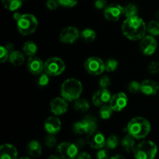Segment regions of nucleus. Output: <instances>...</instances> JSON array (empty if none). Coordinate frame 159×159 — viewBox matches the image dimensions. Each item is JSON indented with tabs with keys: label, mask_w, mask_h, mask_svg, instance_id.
Masks as SVG:
<instances>
[{
	"label": "nucleus",
	"mask_w": 159,
	"mask_h": 159,
	"mask_svg": "<svg viewBox=\"0 0 159 159\" xmlns=\"http://www.w3.org/2000/svg\"><path fill=\"white\" fill-rule=\"evenodd\" d=\"M121 30L125 37L130 40H141L147 32V24L138 16L126 18Z\"/></svg>",
	"instance_id": "nucleus-1"
},
{
	"label": "nucleus",
	"mask_w": 159,
	"mask_h": 159,
	"mask_svg": "<svg viewBox=\"0 0 159 159\" xmlns=\"http://www.w3.org/2000/svg\"><path fill=\"white\" fill-rule=\"evenodd\" d=\"M126 130L135 139H143L149 134L152 129L150 122L143 116H136L129 121Z\"/></svg>",
	"instance_id": "nucleus-2"
},
{
	"label": "nucleus",
	"mask_w": 159,
	"mask_h": 159,
	"mask_svg": "<svg viewBox=\"0 0 159 159\" xmlns=\"http://www.w3.org/2000/svg\"><path fill=\"white\" fill-rule=\"evenodd\" d=\"M82 91L83 86L82 82L75 78L66 79L61 86V95L68 102H74L80 98Z\"/></svg>",
	"instance_id": "nucleus-3"
},
{
	"label": "nucleus",
	"mask_w": 159,
	"mask_h": 159,
	"mask_svg": "<svg viewBox=\"0 0 159 159\" xmlns=\"http://www.w3.org/2000/svg\"><path fill=\"white\" fill-rule=\"evenodd\" d=\"M158 152L157 145L152 141H143L135 146L134 155L136 159H154Z\"/></svg>",
	"instance_id": "nucleus-4"
},
{
	"label": "nucleus",
	"mask_w": 159,
	"mask_h": 159,
	"mask_svg": "<svg viewBox=\"0 0 159 159\" xmlns=\"http://www.w3.org/2000/svg\"><path fill=\"white\" fill-rule=\"evenodd\" d=\"M18 31L23 36L34 34L38 27V20L32 14H23L21 18L16 22Z\"/></svg>",
	"instance_id": "nucleus-5"
},
{
	"label": "nucleus",
	"mask_w": 159,
	"mask_h": 159,
	"mask_svg": "<svg viewBox=\"0 0 159 159\" xmlns=\"http://www.w3.org/2000/svg\"><path fill=\"white\" fill-rule=\"evenodd\" d=\"M97 120L92 116H86L73 124V131L77 134H89L97 130Z\"/></svg>",
	"instance_id": "nucleus-6"
},
{
	"label": "nucleus",
	"mask_w": 159,
	"mask_h": 159,
	"mask_svg": "<svg viewBox=\"0 0 159 159\" xmlns=\"http://www.w3.org/2000/svg\"><path fill=\"white\" fill-rule=\"evenodd\" d=\"M65 61L60 57H50L44 62V71L50 76L60 75L65 71Z\"/></svg>",
	"instance_id": "nucleus-7"
},
{
	"label": "nucleus",
	"mask_w": 159,
	"mask_h": 159,
	"mask_svg": "<svg viewBox=\"0 0 159 159\" xmlns=\"http://www.w3.org/2000/svg\"><path fill=\"white\" fill-rule=\"evenodd\" d=\"M85 71L91 75L97 76L106 71L105 62L98 57H90L84 63Z\"/></svg>",
	"instance_id": "nucleus-8"
},
{
	"label": "nucleus",
	"mask_w": 159,
	"mask_h": 159,
	"mask_svg": "<svg viewBox=\"0 0 159 159\" xmlns=\"http://www.w3.org/2000/svg\"><path fill=\"white\" fill-rule=\"evenodd\" d=\"M57 150L61 158L75 159L79 155V148L75 143L63 142L58 144Z\"/></svg>",
	"instance_id": "nucleus-9"
},
{
	"label": "nucleus",
	"mask_w": 159,
	"mask_h": 159,
	"mask_svg": "<svg viewBox=\"0 0 159 159\" xmlns=\"http://www.w3.org/2000/svg\"><path fill=\"white\" fill-rule=\"evenodd\" d=\"M140 50L145 56H151L155 54L158 48V43L154 36L145 35L140 41Z\"/></svg>",
	"instance_id": "nucleus-10"
},
{
	"label": "nucleus",
	"mask_w": 159,
	"mask_h": 159,
	"mask_svg": "<svg viewBox=\"0 0 159 159\" xmlns=\"http://www.w3.org/2000/svg\"><path fill=\"white\" fill-rule=\"evenodd\" d=\"M103 15L106 20L109 21H118L124 15V8L116 3L108 5L104 9Z\"/></svg>",
	"instance_id": "nucleus-11"
},
{
	"label": "nucleus",
	"mask_w": 159,
	"mask_h": 159,
	"mask_svg": "<svg viewBox=\"0 0 159 159\" xmlns=\"http://www.w3.org/2000/svg\"><path fill=\"white\" fill-rule=\"evenodd\" d=\"M80 37V32L75 26H67L60 33L59 40L61 43L66 44H72L77 41Z\"/></svg>",
	"instance_id": "nucleus-12"
},
{
	"label": "nucleus",
	"mask_w": 159,
	"mask_h": 159,
	"mask_svg": "<svg viewBox=\"0 0 159 159\" xmlns=\"http://www.w3.org/2000/svg\"><path fill=\"white\" fill-rule=\"evenodd\" d=\"M110 106L112 107L113 111L120 112L128 104V97L124 93H118L112 96L110 101Z\"/></svg>",
	"instance_id": "nucleus-13"
},
{
	"label": "nucleus",
	"mask_w": 159,
	"mask_h": 159,
	"mask_svg": "<svg viewBox=\"0 0 159 159\" xmlns=\"http://www.w3.org/2000/svg\"><path fill=\"white\" fill-rule=\"evenodd\" d=\"M111 98V93L108 89H100L95 92L94 94L93 95L92 101L96 107H101L107 103H110Z\"/></svg>",
	"instance_id": "nucleus-14"
},
{
	"label": "nucleus",
	"mask_w": 159,
	"mask_h": 159,
	"mask_svg": "<svg viewBox=\"0 0 159 159\" xmlns=\"http://www.w3.org/2000/svg\"><path fill=\"white\" fill-rule=\"evenodd\" d=\"M51 111L54 116H61L65 114L68 109V101L63 97H56L52 99L50 103Z\"/></svg>",
	"instance_id": "nucleus-15"
},
{
	"label": "nucleus",
	"mask_w": 159,
	"mask_h": 159,
	"mask_svg": "<svg viewBox=\"0 0 159 159\" xmlns=\"http://www.w3.org/2000/svg\"><path fill=\"white\" fill-rule=\"evenodd\" d=\"M86 141L90 147L99 150V149L102 148L106 145L107 140H106L103 134L101 133L100 131L96 130V131L92 132L87 135Z\"/></svg>",
	"instance_id": "nucleus-16"
},
{
	"label": "nucleus",
	"mask_w": 159,
	"mask_h": 159,
	"mask_svg": "<svg viewBox=\"0 0 159 159\" xmlns=\"http://www.w3.org/2000/svg\"><path fill=\"white\" fill-rule=\"evenodd\" d=\"M27 69L31 74L37 75L44 71V63L37 56L29 57L27 61Z\"/></svg>",
	"instance_id": "nucleus-17"
},
{
	"label": "nucleus",
	"mask_w": 159,
	"mask_h": 159,
	"mask_svg": "<svg viewBox=\"0 0 159 159\" xmlns=\"http://www.w3.org/2000/svg\"><path fill=\"white\" fill-rule=\"evenodd\" d=\"M44 129L48 134H57L61 129V120L57 116H49L44 122Z\"/></svg>",
	"instance_id": "nucleus-18"
},
{
	"label": "nucleus",
	"mask_w": 159,
	"mask_h": 159,
	"mask_svg": "<svg viewBox=\"0 0 159 159\" xmlns=\"http://www.w3.org/2000/svg\"><path fill=\"white\" fill-rule=\"evenodd\" d=\"M159 90V85L157 82L146 79L141 83V92L146 96H155Z\"/></svg>",
	"instance_id": "nucleus-19"
},
{
	"label": "nucleus",
	"mask_w": 159,
	"mask_h": 159,
	"mask_svg": "<svg viewBox=\"0 0 159 159\" xmlns=\"http://www.w3.org/2000/svg\"><path fill=\"white\" fill-rule=\"evenodd\" d=\"M17 156L18 152L12 144H5L0 148V159H17Z\"/></svg>",
	"instance_id": "nucleus-20"
},
{
	"label": "nucleus",
	"mask_w": 159,
	"mask_h": 159,
	"mask_svg": "<svg viewBox=\"0 0 159 159\" xmlns=\"http://www.w3.org/2000/svg\"><path fill=\"white\" fill-rule=\"evenodd\" d=\"M27 152L30 155L34 157V158L40 156L42 153L41 144H40V142L35 141V140L30 141L27 145Z\"/></svg>",
	"instance_id": "nucleus-21"
},
{
	"label": "nucleus",
	"mask_w": 159,
	"mask_h": 159,
	"mask_svg": "<svg viewBox=\"0 0 159 159\" xmlns=\"http://www.w3.org/2000/svg\"><path fill=\"white\" fill-rule=\"evenodd\" d=\"M24 54V53H22L19 51H12L9 54V62L15 66H20L25 61Z\"/></svg>",
	"instance_id": "nucleus-22"
},
{
	"label": "nucleus",
	"mask_w": 159,
	"mask_h": 159,
	"mask_svg": "<svg viewBox=\"0 0 159 159\" xmlns=\"http://www.w3.org/2000/svg\"><path fill=\"white\" fill-rule=\"evenodd\" d=\"M121 145L127 152H134L135 148V138L128 134L122 139Z\"/></svg>",
	"instance_id": "nucleus-23"
},
{
	"label": "nucleus",
	"mask_w": 159,
	"mask_h": 159,
	"mask_svg": "<svg viewBox=\"0 0 159 159\" xmlns=\"http://www.w3.org/2000/svg\"><path fill=\"white\" fill-rule=\"evenodd\" d=\"M37 51H38V47L32 40H28V41L25 42L23 46V53L28 57L35 56Z\"/></svg>",
	"instance_id": "nucleus-24"
},
{
	"label": "nucleus",
	"mask_w": 159,
	"mask_h": 159,
	"mask_svg": "<svg viewBox=\"0 0 159 159\" xmlns=\"http://www.w3.org/2000/svg\"><path fill=\"white\" fill-rule=\"evenodd\" d=\"M74 108L77 111L81 113H85L90 108V104L87 99L84 98H79L74 101Z\"/></svg>",
	"instance_id": "nucleus-25"
},
{
	"label": "nucleus",
	"mask_w": 159,
	"mask_h": 159,
	"mask_svg": "<svg viewBox=\"0 0 159 159\" xmlns=\"http://www.w3.org/2000/svg\"><path fill=\"white\" fill-rule=\"evenodd\" d=\"M80 37L86 43H92L96 38V31L91 28H85L80 33Z\"/></svg>",
	"instance_id": "nucleus-26"
},
{
	"label": "nucleus",
	"mask_w": 159,
	"mask_h": 159,
	"mask_svg": "<svg viewBox=\"0 0 159 159\" xmlns=\"http://www.w3.org/2000/svg\"><path fill=\"white\" fill-rule=\"evenodd\" d=\"M5 9L11 12L18 10L22 6V0H2Z\"/></svg>",
	"instance_id": "nucleus-27"
},
{
	"label": "nucleus",
	"mask_w": 159,
	"mask_h": 159,
	"mask_svg": "<svg viewBox=\"0 0 159 159\" xmlns=\"http://www.w3.org/2000/svg\"><path fill=\"white\" fill-rule=\"evenodd\" d=\"M147 32L154 37L159 36V22L157 20H151L147 24Z\"/></svg>",
	"instance_id": "nucleus-28"
},
{
	"label": "nucleus",
	"mask_w": 159,
	"mask_h": 159,
	"mask_svg": "<svg viewBox=\"0 0 159 159\" xmlns=\"http://www.w3.org/2000/svg\"><path fill=\"white\" fill-rule=\"evenodd\" d=\"M113 113V110L110 105H103L100 107L99 110V116L102 120H108L112 116Z\"/></svg>",
	"instance_id": "nucleus-29"
},
{
	"label": "nucleus",
	"mask_w": 159,
	"mask_h": 159,
	"mask_svg": "<svg viewBox=\"0 0 159 159\" xmlns=\"http://www.w3.org/2000/svg\"><path fill=\"white\" fill-rule=\"evenodd\" d=\"M138 8L136 5L130 3L128 4L127 6L124 7V16L127 18L129 17H133L138 16Z\"/></svg>",
	"instance_id": "nucleus-30"
},
{
	"label": "nucleus",
	"mask_w": 159,
	"mask_h": 159,
	"mask_svg": "<svg viewBox=\"0 0 159 159\" xmlns=\"http://www.w3.org/2000/svg\"><path fill=\"white\" fill-rule=\"evenodd\" d=\"M50 82V75L48 73L45 72L43 71V72L40 73L39 75V78L37 79V83L38 85V86L40 87H46L47 85L49 84Z\"/></svg>",
	"instance_id": "nucleus-31"
},
{
	"label": "nucleus",
	"mask_w": 159,
	"mask_h": 159,
	"mask_svg": "<svg viewBox=\"0 0 159 159\" xmlns=\"http://www.w3.org/2000/svg\"><path fill=\"white\" fill-rule=\"evenodd\" d=\"M119 144V138L116 135H110L106 141V146L109 149H115Z\"/></svg>",
	"instance_id": "nucleus-32"
},
{
	"label": "nucleus",
	"mask_w": 159,
	"mask_h": 159,
	"mask_svg": "<svg viewBox=\"0 0 159 159\" xmlns=\"http://www.w3.org/2000/svg\"><path fill=\"white\" fill-rule=\"evenodd\" d=\"M118 63L117 60L113 58H110L105 62V67H106V71L108 72H113L115 71L118 68Z\"/></svg>",
	"instance_id": "nucleus-33"
},
{
	"label": "nucleus",
	"mask_w": 159,
	"mask_h": 159,
	"mask_svg": "<svg viewBox=\"0 0 159 159\" xmlns=\"http://www.w3.org/2000/svg\"><path fill=\"white\" fill-rule=\"evenodd\" d=\"M9 54H10V52L6 48V46L0 47V61H1V63H4L9 59Z\"/></svg>",
	"instance_id": "nucleus-34"
},
{
	"label": "nucleus",
	"mask_w": 159,
	"mask_h": 159,
	"mask_svg": "<svg viewBox=\"0 0 159 159\" xmlns=\"http://www.w3.org/2000/svg\"><path fill=\"white\" fill-rule=\"evenodd\" d=\"M111 85V80L108 75L101 77L99 80V85L101 89H108Z\"/></svg>",
	"instance_id": "nucleus-35"
},
{
	"label": "nucleus",
	"mask_w": 159,
	"mask_h": 159,
	"mask_svg": "<svg viewBox=\"0 0 159 159\" xmlns=\"http://www.w3.org/2000/svg\"><path fill=\"white\" fill-rule=\"evenodd\" d=\"M128 90L130 93H134V94L138 93V92L141 91V83L137 81H132L129 83Z\"/></svg>",
	"instance_id": "nucleus-36"
},
{
	"label": "nucleus",
	"mask_w": 159,
	"mask_h": 159,
	"mask_svg": "<svg viewBox=\"0 0 159 159\" xmlns=\"http://www.w3.org/2000/svg\"><path fill=\"white\" fill-rule=\"evenodd\" d=\"M45 144H46L47 147L48 148H54V146L57 144V138L54 137V135L53 134H48V136L45 138L44 140Z\"/></svg>",
	"instance_id": "nucleus-37"
},
{
	"label": "nucleus",
	"mask_w": 159,
	"mask_h": 159,
	"mask_svg": "<svg viewBox=\"0 0 159 159\" xmlns=\"http://www.w3.org/2000/svg\"><path fill=\"white\" fill-rule=\"evenodd\" d=\"M148 70L149 72L152 75H157L159 73V62L158 61H152L148 65Z\"/></svg>",
	"instance_id": "nucleus-38"
},
{
	"label": "nucleus",
	"mask_w": 159,
	"mask_h": 159,
	"mask_svg": "<svg viewBox=\"0 0 159 159\" xmlns=\"http://www.w3.org/2000/svg\"><path fill=\"white\" fill-rule=\"evenodd\" d=\"M60 6L65 8H72L77 5L79 0H57Z\"/></svg>",
	"instance_id": "nucleus-39"
},
{
	"label": "nucleus",
	"mask_w": 159,
	"mask_h": 159,
	"mask_svg": "<svg viewBox=\"0 0 159 159\" xmlns=\"http://www.w3.org/2000/svg\"><path fill=\"white\" fill-rule=\"evenodd\" d=\"M47 8L50 10H55L59 7L60 4H59L57 0H48L46 3Z\"/></svg>",
	"instance_id": "nucleus-40"
},
{
	"label": "nucleus",
	"mask_w": 159,
	"mask_h": 159,
	"mask_svg": "<svg viewBox=\"0 0 159 159\" xmlns=\"http://www.w3.org/2000/svg\"><path fill=\"white\" fill-rule=\"evenodd\" d=\"M96 158L97 159H108L109 158V153L107 149L100 148L97 152L96 154Z\"/></svg>",
	"instance_id": "nucleus-41"
},
{
	"label": "nucleus",
	"mask_w": 159,
	"mask_h": 159,
	"mask_svg": "<svg viewBox=\"0 0 159 159\" xmlns=\"http://www.w3.org/2000/svg\"><path fill=\"white\" fill-rule=\"evenodd\" d=\"M94 6L96 9H102L107 7V0H95Z\"/></svg>",
	"instance_id": "nucleus-42"
},
{
	"label": "nucleus",
	"mask_w": 159,
	"mask_h": 159,
	"mask_svg": "<svg viewBox=\"0 0 159 159\" xmlns=\"http://www.w3.org/2000/svg\"><path fill=\"white\" fill-rule=\"evenodd\" d=\"M77 159H92L91 155L87 152H82V153L79 154L77 156Z\"/></svg>",
	"instance_id": "nucleus-43"
},
{
	"label": "nucleus",
	"mask_w": 159,
	"mask_h": 159,
	"mask_svg": "<svg viewBox=\"0 0 159 159\" xmlns=\"http://www.w3.org/2000/svg\"><path fill=\"white\" fill-rule=\"evenodd\" d=\"M75 144H76V145L78 146V148H79L80 149V148H83L84 146H85V141H84L83 139H79L77 141H76Z\"/></svg>",
	"instance_id": "nucleus-44"
},
{
	"label": "nucleus",
	"mask_w": 159,
	"mask_h": 159,
	"mask_svg": "<svg viewBox=\"0 0 159 159\" xmlns=\"http://www.w3.org/2000/svg\"><path fill=\"white\" fill-rule=\"evenodd\" d=\"M22 15H23V14H21V13H20V12H14V13H13V19L16 20V21L17 22L19 20H20V18H21Z\"/></svg>",
	"instance_id": "nucleus-45"
},
{
	"label": "nucleus",
	"mask_w": 159,
	"mask_h": 159,
	"mask_svg": "<svg viewBox=\"0 0 159 159\" xmlns=\"http://www.w3.org/2000/svg\"><path fill=\"white\" fill-rule=\"evenodd\" d=\"M110 159H125V158L121 155H115L112 156Z\"/></svg>",
	"instance_id": "nucleus-46"
},
{
	"label": "nucleus",
	"mask_w": 159,
	"mask_h": 159,
	"mask_svg": "<svg viewBox=\"0 0 159 159\" xmlns=\"http://www.w3.org/2000/svg\"><path fill=\"white\" fill-rule=\"evenodd\" d=\"M48 159H61V158L56 156V155H51V156H50L48 158Z\"/></svg>",
	"instance_id": "nucleus-47"
},
{
	"label": "nucleus",
	"mask_w": 159,
	"mask_h": 159,
	"mask_svg": "<svg viewBox=\"0 0 159 159\" xmlns=\"http://www.w3.org/2000/svg\"><path fill=\"white\" fill-rule=\"evenodd\" d=\"M19 159H31V158H29V157H22V158H20Z\"/></svg>",
	"instance_id": "nucleus-48"
}]
</instances>
